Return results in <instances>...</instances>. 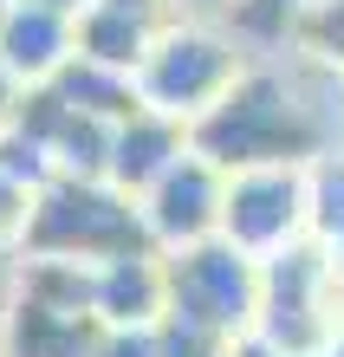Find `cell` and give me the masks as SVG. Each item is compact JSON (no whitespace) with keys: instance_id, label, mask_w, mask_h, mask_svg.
Wrapping results in <instances>:
<instances>
[{"instance_id":"cell-1","label":"cell","mask_w":344,"mask_h":357,"mask_svg":"<svg viewBox=\"0 0 344 357\" xmlns=\"http://www.w3.org/2000/svg\"><path fill=\"white\" fill-rule=\"evenodd\" d=\"M188 150H202L221 169H267V162H312L325 156V123L279 72L247 66L234 85L188 123Z\"/></svg>"},{"instance_id":"cell-2","label":"cell","mask_w":344,"mask_h":357,"mask_svg":"<svg viewBox=\"0 0 344 357\" xmlns=\"http://www.w3.org/2000/svg\"><path fill=\"white\" fill-rule=\"evenodd\" d=\"M27 254H66V260H124V254H156V227L137 208L130 188L104 182V176H52L33 195L27 234H20Z\"/></svg>"},{"instance_id":"cell-3","label":"cell","mask_w":344,"mask_h":357,"mask_svg":"<svg viewBox=\"0 0 344 357\" xmlns=\"http://www.w3.org/2000/svg\"><path fill=\"white\" fill-rule=\"evenodd\" d=\"M163 280H169V312L176 319H195L221 338H247L260 325V273H253L247 247H234L227 234L176 247L163 260Z\"/></svg>"},{"instance_id":"cell-4","label":"cell","mask_w":344,"mask_h":357,"mask_svg":"<svg viewBox=\"0 0 344 357\" xmlns=\"http://www.w3.org/2000/svg\"><path fill=\"white\" fill-rule=\"evenodd\" d=\"M241 72L247 66H241V52H234V39L208 33V26H163L149 59L137 66V85L149 98V111H169V117L195 123Z\"/></svg>"},{"instance_id":"cell-5","label":"cell","mask_w":344,"mask_h":357,"mask_svg":"<svg viewBox=\"0 0 344 357\" xmlns=\"http://www.w3.org/2000/svg\"><path fill=\"white\" fill-rule=\"evenodd\" d=\"M331 247L325 241H286L279 254H267L260 273V338H273L286 357H318L331 351V331L318 319V292L331 280Z\"/></svg>"},{"instance_id":"cell-6","label":"cell","mask_w":344,"mask_h":357,"mask_svg":"<svg viewBox=\"0 0 344 357\" xmlns=\"http://www.w3.org/2000/svg\"><path fill=\"white\" fill-rule=\"evenodd\" d=\"M299 221H312V176L299 162H267V169H234L227 176V208L221 234L247 254H279Z\"/></svg>"},{"instance_id":"cell-7","label":"cell","mask_w":344,"mask_h":357,"mask_svg":"<svg viewBox=\"0 0 344 357\" xmlns=\"http://www.w3.org/2000/svg\"><path fill=\"white\" fill-rule=\"evenodd\" d=\"M221 208H227V169L208 162L202 150H188L176 169L143 195V215H149L163 247H195L208 234H221Z\"/></svg>"},{"instance_id":"cell-8","label":"cell","mask_w":344,"mask_h":357,"mask_svg":"<svg viewBox=\"0 0 344 357\" xmlns=\"http://www.w3.org/2000/svg\"><path fill=\"white\" fill-rule=\"evenodd\" d=\"M72 52H78L72 13L46 7V0H20V7L0 20V66H7L20 85H46Z\"/></svg>"},{"instance_id":"cell-9","label":"cell","mask_w":344,"mask_h":357,"mask_svg":"<svg viewBox=\"0 0 344 357\" xmlns=\"http://www.w3.org/2000/svg\"><path fill=\"white\" fill-rule=\"evenodd\" d=\"M104 331H111L104 312H59L39 299H13L0 351L7 357H98Z\"/></svg>"},{"instance_id":"cell-10","label":"cell","mask_w":344,"mask_h":357,"mask_svg":"<svg viewBox=\"0 0 344 357\" xmlns=\"http://www.w3.org/2000/svg\"><path fill=\"white\" fill-rule=\"evenodd\" d=\"M188 156V123L169 111H137L130 123H117L111 143V182L130 188V195H149L176 162Z\"/></svg>"},{"instance_id":"cell-11","label":"cell","mask_w":344,"mask_h":357,"mask_svg":"<svg viewBox=\"0 0 344 357\" xmlns=\"http://www.w3.org/2000/svg\"><path fill=\"white\" fill-rule=\"evenodd\" d=\"M98 312L111 325H156L169 312V280L163 254H124L98 266Z\"/></svg>"},{"instance_id":"cell-12","label":"cell","mask_w":344,"mask_h":357,"mask_svg":"<svg viewBox=\"0 0 344 357\" xmlns=\"http://www.w3.org/2000/svg\"><path fill=\"white\" fill-rule=\"evenodd\" d=\"M72 33H78V52L84 59H98V66H117V72H137L149 46H156V20L149 13H130V7H117V0H91L78 20H72Z\"/></svg>"},{"instance_id":"cell-13","label":"cell","mask_w":344,"mask_h":357,"mask_svg":"<svg viewBox=\"0 0 344 357\" xmlns=\"http://www.w3.org/2000/svg\"><path fill=\"white\" fill-rule=\"evenodd\" d=\"M52 85L66 91V104H78V111H91V117H104V123H130L137 111H149L137 72L98 66V59H84V52H72L66 66L52 72Z\"/></svg>"},{"instance_id":"cell-14","label":"cell","mask_w":344,"mask_h":357,"mask_svg":"<svg viewBox=\"0 0 344 357\" xmlns=\"http://www.w3.org/2000/svg\"><path fill=\"white\" fill-rule=\"evenodd\" d=\"M20 299H39V305H59V312H98V266L66 260V254H27Z\"/></svg>"},{"instance_id":"cell-15","label":"cell","mask_w":344,"mask_h":357,"mask_svg":"<svg viewBox=\"0 0 344 357\" xmlns=\"http://www.w3.org/2000/svg\"><path fill=\"white\" fill-rule=\"evenodd\" d=\"M111 143H117V123H104L91 111H66L52 137V156H59V176H111Z\"/></svg>"},{"instance_id":"cell-16","label":"cell","mask_w":344,"mask_h":357,"mask_svg":"<svg viewBox=\"0 0 344 357\" xmlns=\"http://www.w3.org/2000/svg\"><path fill=\"white\" fill-rule=\"evenodd\" d=\"M0 169H7L20 188L39 195V188L59 176V156H52V143H39V137L20 130V123H7V130H0Z\"/></svg>"},{"instance_id":"cell-17","label":"cell","mask_w":344,"mask_h":357,"mask_svg":"<svg viewBox=\"0 0 344 357\" xmlns=\"http://www.w3.org/2000/svg\"><path fill=\"white\" fill-rule=\"evenodd\" d=\"M292 39L312 59H325V66H344V0H318V7H306L299 26H292Z\"/></svg>"},{"instance_id":"cell-18","label":"cell","mask_w":344,"mask_h":357,"mask_svg":"<svg viewBox=\"0 0 344 357\" xmlns=\"http://www.w3.org/2000/svg\"><path fill=\"white\" fill-rule=\"evenodd\" d=\"M306 7H318V0H241L227 20H234V33H247V39H292Z\"/></svg>"},{"instance_id":"cell-19","label":"cell","mask_w":344,"mask_h":357,"mask_svg":"<svg viewBox=\"0 0 344 357\" xmlns=\"http://www.w3.org/2000/svg\"><path fill=\"white\" fill-rule=\"evenodd\" d=\"M98 357H163V338H156V325H111Z\"/></svg>"},{"instance_id":"cell-20","label":"cell","mask_w":344,"mask_h":357,"mask_svg":"<svg viewBox=\"0 0 344 357\" xmlns=\"http://www.w3.org/2000/svg\"><path fill=\"white\" fill-rule=\"evenodd\" d=\"M27 215H33V188H20L7 169H0V241L27 234Z\"/></svg>"},{"instance_id":"cell-21","label":"cell","mask_w":344,"mask_h":357,"mask_svg":"<svg viewBox=\"0 0 344 357\" xmlns=\"http://www.w3.org/2000/svg\"><path fill=\"white\" fill-rule=\"evenodd\" d=\"M227 357H286V351H279L273 338H260V331H247V338H234V351Z\"/></svg>"},{"instance_id":"cell-22","label":"cell","mask_w":344,"mask_h":357,"mask_svg":"<svg viewBox=\"0 0 344 357\" xmlns=\"http://www.w3.org/2000/svg\"><path fill=\"white\" fill-rule=\"evenodd\" d=\"M13 111H20V78H13L7 66H0V130L13 123Z\"/></svg>"},{"instance_id":"cell-23","label":"cell","mask_w":344,"mask_h":357,"mask_svg":"<svg viewBox=\"0 0 344 357\" xmlns=\"http://www.w3.org/2000/svg\"><path fill=\"white\" fill-rule=\"evenodd\" d=\"M117 7H130V13H149L156 26H176V20H169V7H176V0H117Z\"/></svg>"},{"instance_id":"cell-24","label":"cell","mask_w":344,"mask_h":357,"mask_svg":"<svg viewBox=\"0 0 344 357\" xmlns=\"http://www.w3.org/2000/svg\"><path fill=\"white\" fill-rule=\"evenodd\" d=\"M176 7H188V13H234L241 0H176Z\"/></svg>"},{"instance_id":"cell-25","label":"cell","mask_w":344,"mask_h":357,"mask_svg":"<svg viewBox=\"0 0 344 357\" xmlns=\"http://www.w3.org/2000/svg\"><path fill=\"white\" fill-rule=\"evenodd\" d=\"M46 7H59V13H72V20H78L84 7H91V0H46Z\"/></svg>"},{"instance_id":"cell-26","label":"cell","mask_w":344,"mask_h":357,"mask_svg":"<svg viewBox=\"0 0 344 357\" xmlns=\"http://www.w3.org/2000/svg\"><path fill=\"white\" fill-rule=\"evenodd\" d=\"M13 7H20V0H0V20H7V13H13Z\"/></svg>"},{"instance_id":"cell-27","label":"cell","mask_w":344,"mask_h":357,"mask_svg":"<svg viewBox=\"0 0 344 357\" xmlns=\"http://www.w3.org/2000/svg\"><path fill=\"white\" fill-rule=\"evenodd\" d=\"M331 357H344V338H331Z\"/></svg>"}]
</instances>
